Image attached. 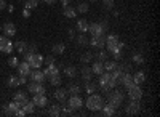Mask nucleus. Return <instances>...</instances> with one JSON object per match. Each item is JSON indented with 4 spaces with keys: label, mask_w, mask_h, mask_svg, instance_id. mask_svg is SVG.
<instances>
[{
    "label": "nucleus",
    "mask_w": 160,
    "mask_h": 117,
    "mask_svg": "<svg viewBox=\"0 0 160 117\" xmlns=\"http://www.w3.org/2000/svg\"><path fill=\"white\" fill-rule=\"evenodd\" d=\"M16 69H18V74H19V75H22V77H28V75L31 74V71H32V68L29 66V63H28V61L18 63Z\"/></svg>",
    "instance_id": "9d476101"
},
{
    "label": "nucleus",
    "mask_w": 160,
    "mask_h": 117,
    "mask_svg": "<svg viewBox=\"0 0 160 117\" xmlns=\"http://www.w3.org/2000/svg\"><path fill=\"white\" fill-rule=\"evenodd\" d=\"M118 64L115 61H104V71H108V72H112L117 69Z\"/></svg>",
    "instance_id": "393cba45"
},
{
    "label": "nucleus",
    "mask_w": 160,
    "mask_h": 117,
    "mask_svg": "<svg viewBox=\"0 0 160 117\" xmlns=\"http://www.w3.org/2000/svg\"><path fill=\"white\" fill-rule=\"evenodd\" d=\"M139 111H141V106H139V103L136 101V99H131V103L127 106V109H125V112L128 114V115H135V114H139Z\"/></svg>",
    "instance_id": "f8f14e48"
},
{
    "label": "nucleus",
    "mask_w": 160,
    "mask_h": 117,
    "mask_svg": "<svg viewBox=\"0 0 160 117\" xmlns=\"http://www.w3.org/2000/svg\"><path fill=\"white\" fill-rule=\"evenodd\" d=\"M13 45H15V48L19 51V53H24V51L28 50V43L22 42V40H19V42H16V43H13Z\"/></svg>",
    "instance_id": "cd10ccee"
},
{
    "label": "nucleus",
    "mask_w": 160,
    "mask_h": 117,
    "mask_svg": "<svg viewBox=\"0 0 160 117\" xmlns=\"http://www.w3.org/2000/svg\"><path fill=\"white\" fill-rule=\"evenodd\" d=\"M28 53H37V45H31L29 47V51Z\"/></svg>",
    "instance_id": "8fccbe9b"
},
{
    "label": "nucleus",
    "mask_w": 160,
    "mask_h": 117,
    "mask_svg": "<svg viewBox=\"0 0 160 117\" xmlns=\"http://www.w3.org/2000/svg\"><path fill=\"white\" fill-rule=\"evenodd\" d=\"M77 42H78L80 45H85V43H87L88 40H87V37H85V35H80V37L77 38Z\"/></svg>",
    "instance_id": "de8ad7c7"
},
{
    "label": "nucleus",
    "mask_w": 160,
    "mask_h": 117,
    "mask_svg": "<svg viewBox=\"0 0 160 117\" xmlns=\"http://www.w3.org/2000/svg\"><path fill=\"white\" fill-rule=\"evenodd\" d=\"M120 84H122L125 88H130L131 85H135V82H133V75L128 74V72H123L122 74V79H120Z\"/></svg>",
    "instance_id": "2eb2a0df"
},
{
    "label": "nucleus",
    "mask_w": 160,
    "mask_h": 117,
    "mask_svg": "<svg viewBox=\"0 0 160 117\" xmlns=\"http://www.w3.org/2000/svg\"><path fill=\"white\" fill-rule=\"evenodd\" d=\"M43 72H45V75H47V77H51V75L59 74V68L56 66V64H50V66H48Z\"/></svg>",
    "instance_id": "aec40b11"
},
{
    "label": "nucleus",
    "mask_w": 160,
    "mask_h": 117,
    "mask_svg": "<svg viewBox=\"0 0 160 117\" xmlns=\"http://www.w3.org/2000/svg\"><path fill=\"white\" fill-rule=\"evenodd\" d=\"M91 72L93 74H102L104 72V63L102 61H96L95 64H93V66H91Z\"/></svg>",
    "instance_id": "a211bd4d"
},
{
    "label": "nucleus",
    "mask_w": 160,
    "mask_h": 117,
    "mask_svg": "<svg viewBox=\"0 0 160 117\" xmlns=\"http://www.w3.org/2000/svg\"><path fill=\"white\" fill-rule=\"evenodd\" d=\"M43 58L40 53H26V61L29 63V66L32 69H40L42 68V64H43Z\"/></svg>",
    "instance_id": "f03ea898"
},
{
    "label": "nucleus",
    "mask_w": 160,
    "mask_h": 117,
    "mask_svg": "<svg viewBox=\"0 0 160 117\" xmlns=\"http://www.w3.org/2000/svg\"><path fill=\"white\" fill-rule=\"evenodd\" d=\"M61 112H62V114H66V115H69V114L72 112V109H71V106L68 104V103H64V101H62V106H61Z\"/></svg>",
    "instance_id": "c9c22d12"
},
{
    "label": "nucleus",
    "mask_w": 160,
    "mask_h": 117,
    "mask_svg": "<svg viewBox=\"0 0 160 117\" xmlns=\"http://www.w3.org/2000/svg\"><path fill=\"white\" fill-rule=\"evenodd\" d=\"M91 58H93V56H91V53H85V55L82 56V61H83V63H90V61H91Z\"/></svg>",
    "instance_id": "49530a36"
},
{
    "label": "nucleus",
    "mask_w": 160,
    "mask_h": 117,
    "mask_svg": "<svg viewBox=\"0 0 160 117\" xmlns=\"http://www.w3.org/2000/svg\"><path fill=\"white\" fill-rule=\"evenodd\" d=\"M37 5H38L37 0H28V2H26V8H28V10H35Z\"/></svg>",
    "instance_id": "e433bc0d"
},
{
    "label": "nucleus",
    "mask_w": 160,
    "mask_h": 117,
    "mask_svg": "<svg viewBox=\"0 0 160 117\" xmlns=\"http://www.w3.org/2000/svg\"><path fill=\"white\" fill-rule=\"evenodd\" d=\"M96 58H98V61H106V58H108V53H106V51H99V53L96 55Z\"/></svg>",
    "instance_id": "79ce46f5"
},
{
    "label": "nucleus",
    "mask_w": 160,
    "mask_h": 117,
    "mask_svg": "<svg viewBox=\"0 0 160 117\" xmlns=\"http://www.w3.org/2000/svg\"><path fill=\"white\" fill-rule=\"evenodd\" d=\"M77 29L82 32V34L88 32V23H87V19H78L77 21Z\"/></svg>",
    "instance_id": "412c9836"
},
{
    "label": "nucleus",
    "mask_w": 160,
    "mask_h": 117,
    "mask_svg": "<svg viewBox=\"0 0 160 117\" xmlns=\"http://www.w3.org/2000/svg\"><path fill=\"white\" fill-rule=\"evenodd\" d=\"M32 101H34V104L37 108H45L48 104V99H47L45 95H34L32 96Z\"/></svg>",
    "instance_id": "ddd939ff"
},
{
    "label": "nucleus",
    "mask_w": 160,
    "mask_h": 117,
    "mask_svg": "<svg viewBox=\"0 0 160 117\" xmlns=\"http://www.w3.org/2000/svg\"><path fill=\"white\" fill-rule=\"evenodd\" d=\"M62 15H64L66 18H75V16H77V10H75L74 7H71V5H66V7L62 8Z\"/></svg>",
    "instance_id": "f3484780"
},
{
    "label": "nucleus",
    "mask_w": 160,
    "mask_h": 117,
    "mask_svg": "<svg viewBox=\"0 0 160 117\" xmlns=\"http://www.w3.org/2000/svg\"><path fill=\"white\" fill-rule=\"evenodd\" d=\"M144 80H146V74H144L142 71H138L136 74H133V82H135L136 85L144 84Z\"/></svg>",
    "instance_id": "6ab92c4d"
},
{
    "label": "nucleus",
    "mask_w": 160,
    "mask_h": 117,
    "mask_svg": "<svg viewBox=\"0 0 160 117\" xmlns=\"http://www.w3.org/2000/svg\"><path fill=\"white\" fill-rule=\"evenodd\" d=\"M64 50H66V47H64L62 43L53 45V53H55V55H62V53H64Z\"/></svg>",
    "instance_id": "c756f323"
},
{
    "label": "nucleus",
    "mask_w": 160,
    "mask_h": 117,
    "mask_svg": "<svg viewBox=\"0 0 160 117\" xmlns=\"http://www.w3.org/2000/svg\"><path fill=\"white\" fill-rule=\"evenodd\" d=\"M75 10H77V13H87L88 11V3H78Z\"/></svg>",
    "instance_id": "58836bf2"
},
{
    "label": "nucleus",
    "mask_w": 160,
    "mask_h": 117,
    "mask_svg": "<svg viewBox=\"0 0 160 117\" xmlns=\"http://www.w3.org/2000/svg\"><path fill=\"white\" fill-rule=\"evenodd\" d=\"M43 63H47V66H50V64H55V56L50 55V56L43 58Z\"/></svg>",
    "instance_id": "37998d69"
},
{
    "label": "nucleus",
    "mask_w": 160,
    "mask_h": 117,
    "mask_svg": "<svg viewBox=\"0 0 160 117\" xmlns=\"http://www.w3.org/2000/svg\"><path fill=\"white\" fill-rule=\"evenodd\" d=\"M114 0H102V5L106 7V8H108V10H112L114 8Z\"/></svg>",
    "instance_id": "a19ab883"
},
{
    "label": "nucleus",
    "mask_w": 160,
    "mask_h": 117,
    "mask_svg": "<svg viewBox=\"0 0 160 117\" xmlns=\"http://www.w3.org/2000/svg\"><path fill=\"white\" fill-rule=\"evenodd\" d=\"M133 61L138 63V64H142V63H144V58H142L141 55H135V56H133Z\"/></svg>",
    "instance_id": "a18cd8bd"
},
{
    "label": "nucleus",
    "mask_w": 160,
    "mask_h": 117,
    "mask_svg": "<svg viewBox=\"0 0 160 117\" xmlns=\"http://www.w3.org/2000/svg\"><path fill=\"white\" fill-rule=\"evenodd\" d=\"M120 45V40H118V37L115 34H111V35H106V48H108L109 53H112V51Z\"/></svg>",
    "instance_id": "39448f33"
},
{
    "label": "nucleus",
    "mask_w": 160,
    "mask_h": 117,
    "mask_svg": "<svg viewBox=\"0 0 160 117\" xmlns=\"http://www.w3.org/2000/svg\"><path fill=\"white\" fill-rule=\"evenodd\" d=\"M111 79H112V75H111V72H108V71H104L102 74H99V88L102 90L104 93H109L111 92V88H112V85H111Z\"/></svg>",
    "instance_id": "7ed1b4c3"
},
{
    "label": "nucleus",
    "mask_w": 160,
    "mask_h": 117,
    "mask_svg": "<svg viewBox=\"0 0 160 117\" xmlns=\"http://www.w3.org/2000/svg\"><path fill=\"white\" fill-rule=\"evenodd\" d=\"M123 98H125V96H123L122 92H118V90H117V92H112V93L108 95V104H111V106H114V108L117 109V108L123 103Z\"/></svg>",
    "instance_id": "20e7f679"
},
{
    "label": "nucleus",
    "mask_w": 160,
    "mask_h": 117,
    "mask_svg": "<svg viewBox=\"0 0 160 117\" xmlns=\"http://www.w3.org/2000/svg\"><path fill=\"white\" fill-rule=\"evenodd\" d=\"M61 3H62V7H66V5H71V0H61Z\"/></svg>",
    "instance_id": "864d4df0"
},
{
    "label": "nucleus",
    "mask_w": 160,
    "mask_h": 117,
    "mask_svg": "<svg viewBox=\"0 0 160 117\" xmlns=\"http://www.w3.org/2000/svg\"><path fill=\"white\" fill-rule=\"evenodd\" d=\"M69 95H78L80 93V87L78 85H75V84H71L69 87H68V90H66Z\"/></svg>",
    "instance_id": "bb28decb"
},
{
    "label": "nucleus",
    "mask_w": 160,
    "mask_h": 117,
    "mask_svg": "<svg viewBox=\"0 0 160 117\" xmlns=\"http://www.w3.org/2000/svg\"><path fill=\"white\" fill-rule=\"evenodd\" d=\"M29 77H31V80H32V82H42V84H43V82H45V79H47L45 72H43V71H38V69L31 71Z\"/></svg>",
    "instance_id": "9b49d317"
},
{
    "label": "nucleus",
    "mask_w": 160,
    "mask_h": 117,
    "mask_svg": "<svg viewBox=\"0 0 160 117\" xmlns=\"http://www.w3.org/2000/svg\"><path fill=\"white\" fill-rule=\"evenodd\" d=\"M91 47H96V48H104L106 47V35H91V40H90Z\"/></svg>",
    "instance_id": "1a4fd4ad"
},
{
    "label": "nucleus",
    "mask_w": 160,
    "mask_h": 117,
    "mask_svg": "<svg viewBox=\"0 0 160 117\" xmlns=\"http://www.w3.org/2000/svg\"><path fill=\"white\" fill-rule=\"evenodd\" d=\"M101 24V28L104 29V31H108V21H102V23H99Z\"/></svg>",
    "instance_id": "603ef678"
},
{
    "label": "nucleus",
    "mask_w": 160,
    "mask_h": 117,
    "mask_svg": "<svg viewBox=\"0 0 160 117\" xmlns=\"http://www.w3.org/2000/svg\"><path fill=\"white\" fill-rule=\"evenodd\" d=\"M64 74L68 75V77H75V74H77V69L74 68V66H68L64 69Z\"/></svg>",
    "instance_id": "f704fd0d"
},
{
    "label": "nucleus",
    "mask_w": 160,
    "mask_h": 117,
    "mask_svg": "<svg viewBox=\"0 0 160 117\" xmlns=\"http://www.w3.org/2000/svg\"><path fill=\"white\" fill-rule=\"evenodd\" d=\"M8 5H7V2L5 0H0V10H3V8H7Z\"/></svg>",
    "instance_id": "3c124183"
},
{
    "label": "nucleus",
    "mask_w": 160,
    "mask_h": 117,
    "mask_svg": "<svg viewBox=\"0 0 160 117\" xmlns=\"http://www.w3.org/2000/svg\"><path fill=\"white\" fill-rule=\"evenodd\" d=\"M96 87H98L96 84H91V82L88 80V84L85 85V92H87L88 95H90V93H95V92H96Z\"/></svg>",
    "instance_id": "473e14b6"
},
{
    "label": "nucleus",
    "mask_w": 160,
    "mask_h": 117,
    "mask_svg": "<svg viewBox=\"0 0 160 117\" xmlns=\"http://www.w3.org/2000/svg\"><path fill=\"white\" fill-rule=\"evenodd\" d=\"M128 96H130V99H136V101H139L141 98H142V88H141V85H131L130 88H128Z\"/></svg>",
    "instance_id": "0eeeda50"
},
{
    "label": "nucleus",
    "mask_w": 160,
    "mask_h": 117,
    "mask_svg": "<svg viewBox=\"0 0 160 117\" xmlns=\"http://www.w3.org/2000/svg\"><path fill=\"white\" fill-rule=\"evenodd\" d=\"M91 75H93V72H91V68H83L82 69V77L88 82V80H91Z\"/></svg>",
    "instance_id": "7c9ffc66"
},
{
    "label": "nucleus",
    "mask_w": 160,
    "mask_h": 117,
    "mask_svg": "<svg viewBox=\"0 0 160 117\" xmlns=\"http://www.w3.org/2000/svg\"><path fill=\"white\" fill-rule=\"evenodd\" d=\"M88 32L91 35H101V34H104V29L101 28L99 23H91V24H88Z\"/></svg>",
    "instance_id": "4468645a"
},
{
    "label": "nucleus",
    "mask_w": 160,
    "mask_h": 117,
    "mask_svg": "<svg viewBox=\"0 0 160 117\" xmlns=\"http://www.w3.org/2000/svg\"><path fill=\"white\" fill-rule=\"evenodd\" d=\"M68 104L71 106L72 111H77V109H80V108L83 106V99L80 98L78 95H71V98H69V101H68Z\"/></svg>",
    "instance_id": "6e6552de"
},
{
    "label": "nucleus",
    "mask_w": 160,
    "mask_h": 117,
    "mask_svg": "<svg viewBox=\"0 0 160 117\" xmlns=\"http://www.w3.org/2000/svg\"><path fill=\"white\" fill-rule=\"evenodd\" d=\"M10 88H15V87H18L19 85V80H18V77H13V75H10V79H8V84H7Z\"/></svg>",
    "instance_id": "72a5a7b5"
},
{
    "label": "nucleus",
    "mask_w": 160,
    "mask_h": 117,
    "mask_svg": "<svg viewBox=\"0 0 160 117\" xmlns=\"http://www.w3.org/2000/svg\"><path fill=\"white\" fill-rule=\"evenodd\" d=\"M101 111H102V114H104V115H108V117L115 114V108H114V106H111V104H104V106L101 108Z\"/></svg>",
    "instance_id": "b1692460"
},
{
    "label": "nucleus",
    "mask_w": 160,
    "mask_h": 117,
    "mask_svg": "<svg viewBox=\"0 0 160 117\" xmlns=\"http://www.w3.org/2000/svg\"><path fill=\"white\" fill-rule=\"evenodd\" d=\"M48 114H50L51 117H58V115H61V106H58V104H51L50 109H48Z\"/></svg>",
    "instance_id": "5701e85b"
},
{
    "label": "nucleus",
    "mask_w": 160,
    "mask_h": 117,
    "mask_svg": "<svg viewBox=\"0 0 160 117\" xmlns=\"http://www.w3.org/2000/svg\"><path fill=\"white\" fill-rule=\"evenodd\" d=\"M18 58H15V56H10V59H8V64H10V68H16L18 66Z\"/></svg>",
    "instance_id": "ea45409f"
},
{
    "label": "nucleus",
    "mask_w": 160,
    "mask_h": 117,
    "mask_svg": "<svg viewBox=\"0 0 160 117\" xmlns=\"http://www.w3.org/2000/svg\"><path fill=\"white\" fill-rule=\"evenodd\" d=\"M13 48H15V45H13V43L8 40V42L5 43V47H3V50H2V51H3V53H8V55H10L11 51H13Z\"/></svg>",
    "instance_id": "4c0bfd02"
},
{
    "label": "nucleus",
    "mask_w": 160,
    "mask_h": 117,
    "mask_svg": "<svg viewBox=\"0 0 160 117\" xmlns=\"http://www.w3.org/2000/svg\"><path fill=\"white\" fill-rule=\"evenodd\" d=\"M28 90L32 95H45L47 93V88H45V85L42 82H32V84H29Z\"/></svg>",
    "instance_id": "423d86ee"
},
{
    "label": "nucleus",
    "mask_w": 160,
    "mask_h": 117,
    "mask_svg": "<svg viewBox=\"0 0 160 117\" xmlns=\"http://www.w3.org/2000/svg\"><path fill=\"white\" fill-rule=\"evenodd\" d=\"M102 106H104L102 96H99L96 93H90V96L87 98V108L90 111H101Z\"/></svg>",
    "instance_id": "f257e3e1"
},
{
    "label": "nucleus",
    "mask_w": 160,
    "mask_h": 117,
    "mask_svg": "<svg viewBox=\"0 0 160 117\" xmlns=\"http://www.w3.org/2000/svg\"><path fill=\"white\" fill-rule=\"evenodd\" d=\"M48 79H50V84H51V85H55V87L61 85V77H59V74L51 75V77H48Z\"/></svg>",
    "instance_id": "2f4dec72"
},
{
    "label": "nucleus",
    "mask_w": 160,
    "mask_h": 117,
    "mask_svg": "<svg viewBox=\"0 0 160 117\" xmlns=\"http://www.w3.org/2000/svg\"><path fill=\"white\" fill-rule=\"evenodd\" d=\"M22 16H24V18H29V16H31V10L24 8V11H22Z\"/></svg>",
    "instance_id": "09e8293b"
},
{
    "label": "nucleus",
    "mask_w": 160,
    "mask_h": 117,
    "mask_svg": "<svg viewBox=\"0 0 160 117\" xmlns=\"http://www.w3.org/2000/svg\"><path fill=\"white\" fill-rule=\"evenodd\" d=\"M22 109L26 111V114H34V111H35L34 101H26L24 104H22Z\"/></svg>",
    "instance_id": "4be33fe9"
},
{
    "label": "nucleus",
    "mask_w": 160,
    "mask_h": 117,
    "mask_svg": "<svg viewBox=\"0 0 160 117\" xmlns=\"http://www.w3.org/2000/svg\"><path fill=\"white\" fill-rule=\"evenodd\" d=\"M13 99H15V101H19V103H26V101H28V98H26V93H24V92H16L15 96H13Z\"/></svg>",
    "instance_id": "c85d7f7f"
},
{
    "label": "nucleus",
    "mask_w": 160,
    "mask_h": 117,
    "mask_svg": "<svg viewBox=\"0 0 160 117\" xmlns=\"http://www.w3.org/2000/svg\"><path fill=\"white\" fill-rule=\"evenodd\" d=\"M8 42V37H5V35H0V51L3 50V47H5V43Z\"/></svg>",
    "instance_id": "c03bdc74"
},
{
    "label": "nucleus",
    "mask_w": 160,
    "mask_h": 117,
    "mask_svg": "<svg viewBox=\"0 0 160 117\" xmlns=\"http://www.w3.org/2000/svg\"><path fill=\"white\" fill-rule=\"evenodd\" d=\"M2 29L5 32V37H13V35L16 34V26L13 24V23H5Z\"/></svg>",
    "instance_id": "dca6fc26"
},
{
    "label": "nucleus",
    "mask_w": 160,
    "mask_h": 117,
    "mask_svg": "<svg viewBox=\"0 0 160 117\" xmlns=\"http://www.w3.org/2000/svg\"><path fill=\"white\" fill-rule=\"evenodd\" d=\"M66 96H68V92L66 90H62V88H59V90H56L55 92V98L58 99V101H66Z\"/></svg>",
    "instance_id": "a878e982"
},
{
    "label": "nucleus",
    "mask_w": 160,
    "mask_h": 117,
    "mask_svg": "<svg viewBox=\"0 0 160 117\" xmlns=\"http://www.w3.org/2000/svg\"><path fill=\"white\" fill-rule=\"evenodd\" d=\"M45 3H48V5H53V3H56V0H43Z\"/></svg>",
    "instance_id": "5fc2aeb1"
}]
</instances>
